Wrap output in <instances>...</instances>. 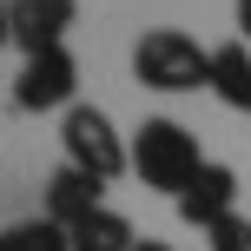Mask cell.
<instances>
[{
  "mask_svg": "<svg viewBox=\"0 0 251 251\" xmlns=\"http://www.w3.org/2000/svg\"><path fill=\"white\" fill-rule=\"evenodd\" d=\"M132 73L152 93H199V86H212V47H199L178 26H152L132 47Z\"/></svg>",
  "mask_w": 251,
  "mask_h": 251,
  "instance_id": "6da1fadb",
  "label": "cell"
},
{
  "mask_svg": "<svg viewBox=\"0 0 251 251\" xmlns=\"http://www.w3.org/2000/svg\"><path fill=\"white\" fill-rule=\"evenodd\" d=\"M199 165H205V152H199V139H192L178 119H146L132 132V172H139V185L178 199V192L199 178Z\"/></svg>",
  "mask_w": 251,
  "mask_h": 251,
  "instance_id": "7a4b0ae2",
  "label": "cell"
},
{
  "mask_svg": "<svg viewBox=\"0 0 251 251\" xmlns=\"http://www.w3.org/2000/svg\"><path fill=\"white\" fill-rule=\"evenodd\" d=\"M60 146H66V165H79V172H93L100 185H113V178L132 165V146L113 132V119L100 113V106H66V126H60Z\"/></svg>",
  "mask_w": 251,
  "mask_h": 251,
  "instance_id": "3957f363",
  "label": "cell"
},
{
  "mask_svg": "<svg viewBox=\"0 0 251 251\" xmlns=\"http://www.w3.org/2000/svg\"><path fill=\"white\" fill-rule=\"evenodd\" d=\"M73 86H79V60L66 47L53 53H33L13 79V106L20 113H53V106H73Z\"/></svg>",
  "mask_w": 251,
  "mask_h": 251,
  "instance_id": "277c9868",
  "label": "cell"
},
{
  "mask_svg": "<svg viewBox=\"0 0 251 251\" xmlns=\"http://www.w3.org/2000/svg\"><path fill=\"white\" fill-rule=\"evenodd\" d=\"M73 20H79V0H7V33H13V47L26 60L66 47V26Z\"/></svg>",
  "mask_w": 251,
  "mask_h": 251,
  "instance_id": "5b68a950",
  "label": "cell"
},
{
  "mask_svg": "<svg viewBox=\"0 0 251 251\" xmlns=\"http://www.w3.org/2000/svg\"><path fill=\"white\" fill-rule=\"evenodd\" d=\"M172 205H178V218H185V225L212 231L218 218L238 212V172H231V165H218V159H205V165H199V178H192V185L178 192Z\"/></svg>",
  "mask_w": 251,
  "mask_h": 251,
  "instance_id": "8992f818",
  "label": "cell"
},
{
  "mask_svg": "<svg viewBox=\"0 0 251 251\" xmlns=\"http://www.w3.org/2000/svg\"><path fill=\"white\" fill-rule=\"evenodd\" d=\"M100 205H106V185L93 172H79V165H60V172L47 178V218H53V225L73 231L79 218H93Z\"/></svg>",
  "mask_w": 251,
  "mask_h": 251,
  "instance_id": "52a82bcc",
  "label": "cell"
},
{
  "mask_svg": "<svg viewBox=\"0 0 251 251\" xmlns=\"http://www.w3.org/2000/svg\"><path fill=\"white\" fill-rule=\"evenodd\" d=\"M212 93H218V106H231V113H251V47L245 40L212 47Z\"/></svg>",
  "mask_w": 251,
  "mask_h": 251,
  "instance_id": "ba28073f",
  "label": "cell"
},
{
  "mask_svg": "<svg viewBox=\"0 0 251 251\" xmlns=\"http://www.w3.org/2000/svg\"><path fill=\"white\" fill-rule=\"evenodd\" d=\"M66 238H73V251H132V245H139V238H132V218H119L113 205H100L93 218H79Z\"/></svg>",
  "mask_w": 251,
  "mask_h": 251,
  "instance_id": "9c48e42d",
  "label": "cell"
},
{
  "mask_svg": "<svg viewBox=\"0 0 251 251\" xmlns=\"http://www.w3.org/2000/svg\"><path fill=\"white\" fill-rule=\"evenodd\" d=\"M0 251H73V238L53 218H20V225L0 231Z\"/></svg>",
  "mask_w": 251,
  "mask_h": 251,
  "instance_id": "30bf717a",
  "label": "cell"
},
{
  "mask_svg": "<svg viewBox=\"0 0 251 251\" xmlns=\"http://www.w3.org/2000/svg\"><path fill=\"white\" fill-rule=\"evenodd\" d=\"M205 238H212V251H251V218H245V212H231V218H218Z\"/></svg>",
  "mask_w": 251,
  "mask_h": 251,
  "instance_id": "8fae6325",
  "label": "cell"
},
{
  "mask_svg": "<svg viewBox=\"0 0 251 251\" xmlns=\"http://www.w3.org/2000/svg\"><path fill=\"white\" fill-rule=\"evenodd\" d=\"M231 13H238V33L251 40V0H231Z\"/></svg>",
  "mask_w": 251,
  "mask_h": 251,
  "instance_id": "7c38bea8",
  "label": "cell"
},
{
  "mask_svg": "<svg viewBox=\"0 0 251 251\" xmlns=\"http://www.w3.org/2000/svg\"><path fill=\"white\" fill-rule=\"evenodd\" d=\"M0 47H13V33H7V0H0Z\"/></svg>",
  "mask_w": 251,
  "mask_h": 251,
  "instance_id": "4fadbf2b",
  "label": "cell"
},
{
  "mask_svg": "<svg viewBox=\"0 0 251 251\" xmlns=\"http://www.w3.org/2000/svg\"><path fill=\"white\" fill-rule=\"evenodd\" d=\"M132 251H172V245H159V238H139V245H132Z\"/></svg>",
  "mask_w": 251,
  "mask_h": 251,
  "instance_id": "5bb4252c",
  "label": "cell"
}]
</instances>
